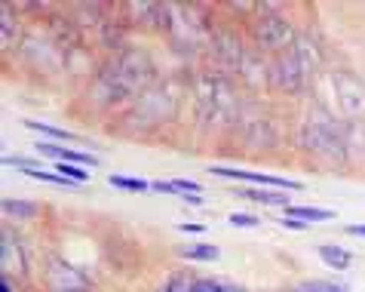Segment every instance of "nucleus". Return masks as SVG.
<instances>
[{
    "instance_id": "11",
    "label": "nucleus",
    "mask_w": 365,
    "mask_h": 292,
    "mask_svg": "<svg viewBox=\"0 0 365 292\" xmlns=\"http://www.w3.org/2000/svg\"><path fill=\"white\" fill-rule=\"evenodd\" d=\"M197 280L194 274H172L163 286H160V292H197Z\"/></svg>"
},
{
    "instance_id": "13",
    "label": "nucleus",
    "mask_w": 365,
    "mask_h": 292,
    "mask_svg": "<svg viewBox=\"0 0 365 292\" xmlns=\"http://www.w3.org/2000/svg\"><path fill=\"white\" fill-rule=\"evenodd\" d=\"M108 182L114 188H120V191H133V194H138V191H154V188H150V182H145V178H133V176H117L114 173Z\"/></svg>"
},
{
    "instance_id": "16",
    "label": "nucleus",
    "mask_w": 365,
    "mask_h": 292,
    "mask_svg": "<svg viewBox=\"0 0 365 292\" xmlns=\"http://www.w3.org/2000/svg\"><path fill=\"white\" fill-rule=\"evenodd\" d=\"M4 166H16V169H22V173H31V169H40L43 163H40V160H31V157H13V154H6L4 157Z\"/></svg>"
},
{
    "instance_id": "8",
    "label": "nucleus",
    "mask_w": 365,
    "mask_h": 292,
    "mask_svg": "<svg viewBox=\"0 0 365 292\" xmlns=\"http://www.w3.org/2000/svg\"><path fill=\"white\" fill-rule=\"evenodd\" d=\"M286 216L304 221V225H317V221H331L334 218L331 209H319V206H286Z\"/></svg>"
},
{
    "instance_id": "12",
    "label": "nucleus",
    "mask_w": 365,
    "mask_h": 292,
    "mask_svg": "<svg viewBox=\"0 0 365 292\" xmlns=\"http://www.w3.org/2000/svg\"><path fill=\"white\" fill-rule=\"evenodd\" d=\"M4 213L13 218H31L37 216V203H31V200H4Z\"/></svg>"
},
{
    "instance_id": "10",
    "label": "nucleus",
    "mask_w": 365,
    "mask_h": 292,
    "mask_svg": "<svg viewBox=\"0 0 365 292\" xmlns=\"http://www.w3.org/2000/svg\"><path fill=\"white\" fill-rule=\"evenodd\" d=\"M181 256L190 258V261H215V258H218V246H209V243H187V246H181Z\"/></svg>"
},
{
    "instance_id": "23",
    "label": "nucleus",
    "mask_w": 365,
    "mask_h": 292,
    "mask_svg": "<svg viewBox=\"0 0 365 292\" xmlns=\"http://www.w3.org/2000/svg\"><path fill=\"white\" fill-rule=\"evenodd\" d=\"M0 292H13V277H4V280H0Z\"/></svg>"
},
{
    "instance_id": "9",
    "label": "nucleus",
    "mask_w": 365,
    "mask_h": 292,
    "mask_svg": "<svg viewBox=\"0 0 365 292\" xmlns=\"http://www.w3.org/2000/svg\"><path fill=\"white\" fill-rule=\"evenodd\" d=\"M319 258L326 261L329 268H338V271H347V268L353 265V253H350V249H344V246H331V243L319 246Z\"/></svg>"
},
{
    "instance_id": "5",
    "label": "nucleus",
    "mask_w": 365,
    "mask_h": 292,
    "mask_svg": "<svg viewBox=\"0 0 365 292\" xmlns=\"http://www.w3.org/2000/svg\"><path fill=\"white\" fill-rule=\"evenodd\" d=\"M304 77H307V74H304V68H301L295 53L279 56L277 68H273V80H277V86H282V89H298L304 84Z\"/></svg>"
},
{
    "instance_id": "18",
    "label": "nucleus",
    "mask_w": 365,
    "mask_h": 292,
    "mask_svg": "<svg viewBox=\"0 0 365 292\" xmlns=\"http://www.w3.org/2000/svg\"><path fill=\"white\" fill-rule=\"evenodd\" d=\"M292 292H344L341 286H331V283H317V280H313V283H301V286H295Z\"/></svg>"
},
{
    "instance_id": "19",
    "label": "nucleus",
    "mask_w": 365,
    "mask_h": 292,
    "mask_svg": "<svg viewBox=\"0 0 365 292\" xmlns=\"http://www.w3.org/2000/svg\"><path fill=\"white\" fill-rule=\"evenodd\" d=\"M279 225H282V228H289V231H304V228H307V225H304V221H298V218H289V216H282V218H279Z\"/></svg>"
},
{
    "instance_id": "6",
    "label": "nucleus",
    "mask_w": 365,
    "mask_h": 292,
    "mask_svg": "<svg viewBox=\"0 0 365 292\" xmlns=\"http://www.w3.org/2000/svg\"><path fill=\"white\" fill-rule=\"evenodd\" d=\"M37 151L43 157H53L56 163H77V166H96V157L93 154H83V151H74V148H65V145H56V142H37Z\"/></svg>"
},
{
    "instance_id": "17",
    "label": "nucleus",
    "mask_w": 365,
    "mask_h": 292,
    "mask_svg": "<svg viewBox=\"0 0 365 292\" xmlns=\"http://www.w3.org/2000/svg\"><path fill=\"white\" fill-rule=\"evenodd\" d=\"M227 221L233 228H258L261 225L258 216H249V213H233V216H227Z\"/></svg>"
},
{
    "instance_id": "2",
    "label": "nucleus",
    "mask_w": 365,
    "mask_h": 292,
    "mask_svg": "<svg viewBox=\"0 0 365 292\" xmlns=\"http://www.w3.org/2000/svg\"><path fill=\"white\" fill-rule=\"evenodd\" d=\"M334 80V99H338V108L341 114L347 117H365V84L350 74V71H338L331 74Z\"/></svg>"
},
{
    "instance_id": "15",
    "label": "nucleus",
    "mask_w": 365,
    "mask_h": 292,
    "mask_svg": "<svg viewBox=\"0 0 365 292\" xmlns=\"http://www.w3.org/2000/svg\"><path fill=\"white\" fill-rule=\"evenodd\" d=\"M25 126H28V129H34V133H43L46 139H62V142H65V139H68V142H71V139H74V136L68 133V129H58V126L40 124V120H25Z\"/></svg>"
},
{
    "instance_id": "22",
    "label": "nucleus",
    "mask_w": 365,
    "mask_h": 292,
    "mask_svg": "<svg viewBox=\"0 0 365 292\" xmlns=\"http://www.w3.org/2000/svg\"><path fill=\"white\" fill-rule=\"evenodd\" d=\"M347 234H353V237H365V225H350V228H347Z\"/></svg>"
},
{
    "instance_id": "7",
    "label": "nucleus",
    "mask_w": 365,
    "mask_h": 292,
    "mask_svg": "<svg viewBox=\"0 0 365 292\" xmlns=\"http://www.w3.org/2000/svg\"><path fill=\"white\" fill-rule=\"evenodd\" d=\"M237 197H246V200H255V203H264V206H292L289 203V191H258V188H242V191H233Z\"/></svg>"
},
{
    "instance_id": "4",
    "label": "nucleus",
    "mask_w": 365,
    "mask_h": 292,
    "mask_svg": "<svg viewBox=\"0 0 365 292\" xmlns=\"http://www.w3.org/2000/svg\"><path fill=\"white\" fill-rule=\"evenodd\" d=\"M0 271H4V277H25V253L22 246H19L16 234L9 228H4V240H0Z\"/></svg>"
},
{
    "instance_id": "3",
    "label": "nucleus",
    "mask_w": 365,
    "mask_h": 292,
    "mask_svg": "<svg viewBox=\"0 0 365 292\" xmlns=\"http://www.w3.org/2000/svg\"><path fill=\"white\" fill-rule=\"evenodd\" d=\"M212 176L221 178H237V182H252V185H264V188H286V191H301V182L282 176H267V173H255V169H233V166H209Z\"/></svg>"
},
{
    "instance_id": "21",
    "label": "nucleus",
    "mask_w": 365,
    "mask_h": 292,
    "mask_svg": "<svg viewBox=\"0 0 365 292\" xmlns=\"http://www.w3.org/2000/svg\"><path fill=\"white\" fill-rule=\"evenodd\" d=\"M181 231H185V234H202V231H206V225H190V221H185V225H181Z\"/></svg>"
},
{
    "instance_id": "24",
    "label": "nucleus",
    "mask_w": 365,
    "mask_h": 292,
    "mask_svg": "<svg viewBox=\"0 0 365 292\" xmlns=\"http://www.w3.org/2000/svg\"><path fill=\"white\" fill-rule=\"evenodd\" d=\"M65 292H93L89 286H77V289H65Z\"/></svg>"
},
{
    "instance_id": "20",
    "label": "nucleus",
    "mask_w": 365,
    "mask_h": 292,
    "mask_svg": "<svg viewBox=\"0 0 365 292\" xmlns=\"http://www.w3.org/2000/svg\"><path fill=\"white\" fill-rule=\"evenodd\" d=\"M150 188L160 191V194H181V191H175V185H172V182H150Z\"/></svg>"
},
{
    "instance_id": "14",
    "label": "nucleus",
    "mask_w": 365,
    "mask_h": 292,
    "mask_svg": "<svg viewBox=\"0 0 365 292\" xmlns=\"http://www.w3.org/2000/svg\"><path fill=\"white\" fill-rule=\"evenodd\" d=\"M197 292H242L237 283H227V280H212V277H200L197 280Z\"/></svg>"
},
{
    "instance_id": "1",
    "label": "nucleus",
    "mask_w": 365,
    "mask_h": 292,
    "mask_svg": "<svg viewBox=\"0 0 365 292\" xmlns=\"http://www.w3.org/2000/svg\"><path fill=\"white\" fill-rule=\"evenodd\" d=\"M252 40L261 49H289L292 40H295V31L282 16L277 13H261L252 19Z\"/></svg>"
}]
</instances>
